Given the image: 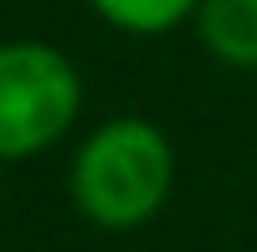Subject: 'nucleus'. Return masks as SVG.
Masks as SVG:
<instances>
[{
	"mask_svg": "<svg viewBox=\"0 0 257 252\" xmlns=\"http://www.w3.org/2000/svg\"><path fill=\"white\" fill-rule=\"evenodd\" d=\"M173 193V144L159 124L119 114L99 124L69 163V198L79 218L104 232H128L159 213Z\"/></svg>",
	"mask_w": 257,
	"mask_h": 252,
	"instance_id": "obj_1",
	"label": "nucleus"
},
{
	"mask_svg": "<svg viewBox=\"0 0 257 252\" xmlns=\"http://www.w3.org/2000/svg\"><path fill=\"white\" fill-rule=\"evenodd\" d=\"M79 69L45 40L0 45V163H20L50 149L79 114Z\"/></svg>",
	"mask_w": 257,
	"mask_h": 252,
	"instance_id": "obj_2",
	"label": "nucleus"
},
{
	"mask_svg": "<svg viewBox=\"0 0 257 252\" xmlns=\"http://www.w3.org/2000/svg\"><path fill=\"white\" fill-rule=\"evenodd\" d=\"M198 35L223 64L257 69V0H203Z\"/></svg>",
	"mask_w": 257,
	"mask_h": 252,
	"instance_id": "obj_3",
	"label": "nucleus"
},
{
	"mask_svg": "<svg viewBox=\"0 0 257 252\" xmlns=\"http://www.w3.org/2000/svg\"><path fill=\"white\" fill-rule=\"evenodd\" d=\"M104 25L124 35H163L173 25H183L188 15H198L203 0H89Z\"/></svg>",
	"mask_w": 257,
	"mask_h": 252,
	"instance_id": "obj_4",
	"label": "nucleus"
}]
</instances>
